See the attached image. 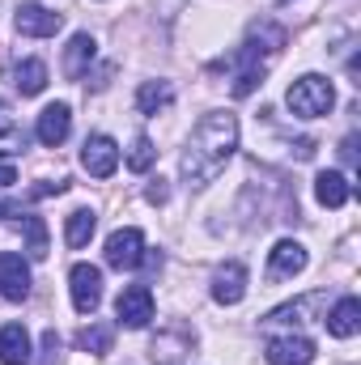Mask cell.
<instances>
[{"instance_id": "3", "label": "cell", "mask_w": 361, "mask_h": 365, "mask_svg": "<svg viewBox=\"0 0 361 365\" xmlns=\"http://www.w3.org/2000/svg\"><path fill=\"white\" fill-rule=\"evenodd\" d=\"M285 102H289V110H293L298 119H319V115H327V110L336 106V90H332L327 77L306 73V77H298V81L289 86Z\"/></svg>"}, {"instance_id": "31", "label": "cell", "mask_w": 361, "mask_h": 365, "mask_svg": "<svg viewBox=\"0 0 361 365\" xmlns=\"http://www.w3.org/2000/svg\"><path fill=\"white\" fill-rule=\"evenodd\" d=\"M280 4H285V0H280Z\"/></svg>"}, {"instance_id": "27", "label": "cell", "mask_w": 361, "mask_h": 365, "mask_svg": "<svg viewBox=\"0 0 361 365\" xmlns=\"http://www.w3.org/2000/svg\"><path fill=\"white\" fill-rule=\"evenodd\" d=\"M340 158H345V166H349V170L357 166V136H353V132L345 136V145H340Z\"/></svg>"}, {"instance_id": "5", "label": "cell", "mask_w": 361, "mask_h": 365, "mask_svg": "<svg viewBox=\"0 0 361 365\" xmlns=\"http://www.w3.org/2000/svg\"><path fill=\"white\" fill-rule=\"evenodd\" d=\"M115 314L123 327H149L153 319V289L149 284H128L115 302Z\"/></svg>"}, {"instance_id": "23", "label": "cell", "mask_w": 361, "mask_h": 365, "mask_svg": "<svg viewBox=\"0 0 361 365\" xmlns=\"http://www.w3.org/2000/svg\"><path fill=\"white\" fill-rule=\"evenodd\" d=\"M111 340H115V327H106V323H90V327L77 331V349L81 353H93V357L111 353Z\"/></svg>"}, {"instance_id": "4", "label": "cell", "mask_w": 361, "mask_h": 365, "mask_svg": "<svg viewBox=\"0 0 361 365\" xmlns=\"http://www.w3.org/2000/svg\"><path fill=\"white\" fill-rule=\"evenodd\" d=\"M141 259H145V234L136 225H123L106 238V264L111 268L132 272V268H141Z\"/></svg>"}, {"instance_id": "20", "label": "cell", "mask_w": 361, "mask_h": 365, "mask_svg": "<svg viewBox=\"0 0 361 365\" xmlns=\"http://www.w3.org/2000/svg\"><path fill=\"white\" fill-rule=\"evenodd\" d=\"M175 102V86L171 81H145L141 90H136V110L141 115H158V110H166Z\"/></svg>"}, {"instance_id": "30", "label": "cell", "mask_w": 361, "mask_h": 365, "mask_svg": "<svg viewBox=\"0 0 361 365\" xmlns=\"http://www.w3.org/2000/svg\"><path fill=\"white\" fill-rule=\"evenodd\" d=\"M13 132V115H9V106L0 102V136H9Z\"/></svg>"}, {"instance_id": "9", "label": "cell", "mask_w": 361, "mask_h": 365, "mask_svg": "<svg viewBox=\"0 0 361 365\" xmlns=\"http://www.w3.org/2000/svg\"><path fill=\"white\" fill-rule=\"evenodd\" d=\"M247 297V268L238 259H225L217 272H213V302L221 306H238Z\"/></svg>"}, {"instance_id": "26", "label": "cell", "mask_w": 361, "mask_h": 365, "mask_svg": "<svg viewBox=\"0 0 361 365\" xmlns=\"http://www.w3.org/2000/svg\"><path fill=\"white\" fill-rule=\"evenodd\" d=\"M68 191V179L60 182H39V187H30V200H43V195H64Z\"/></svg>"}, {"instance_id": "14", "label": "cell", "mask_w": 361, "mask_h": 365, "mask_svg": "<svg viewBox=\"0 0 361 365\" xmlns=\"http://www.w3.org/2000/svg\"><path fill=\"white\" fill-rule=\"evenodd\" d=\"M327 331L336 336V340H353L357 336V327H361V302L357 297H340L332 310H327Z\"/></svg>"}, {"instance_id": "6", "label": "cell", "mask_w": 361, "mask_h": 365, "mask_svg": "<svg viewBox=\"0 0 361 365\" xmlns=\"http://www.w3.org/2000/svg\"><path fill=\"white\" fill-rule=\"evenodd\" d=\"M0 297L4 302H26L30 297V268L13 251H0Z\"/></svg>"}, {"instance_id": "22", "label": "cell", "mask_w": 361, "mask_h": 365, "mask_svg": "<svg viewBox=\"0 0 361 365\" xmlns=\"http://www.w3.org/2000/svg\"><path fill=\"white\" fill-rule=\"evenodd\" d=\"M323 302H327L323 293H306V297H298V302H289V306L272 310L264 323H306V314H310L315 306H323Z\"/></svg>"}, {"instance_id": "28", "label": "cell", "mask_w": 361, "mask_h": 365, "mask_svg": "<svg viewBox=\"0 0 361 365\" xmlns=\"http://www.w3.org/2000/svg\"><path fill=\"white\" fill-rule=\"evenodd\" d=\"M145 195H149V204H166V200H171V187L158 179V182H149V191H145Z\"/></svg>"}, {"instance_id": "29", "label": "cell", "mask_w": 361, "mask_h": 365, "mask_svg": "<svg viewBox=\"0 0 361 365\" xmlns=\"http://www.w3.org/2000/svg\"><path fill=\"white\" fill-rule=\"evenodd\" d=\"M17 182V166L13 162H0V187H13Z\"/></svg>"}, {"instance_id": "13", "label": "cell", "mask_w": 361, "mask_h": 365, "mask_svg": "<svg viewBox=\"0 0 361 365\" xmlns=\"http://www.w3.org/2000/svg\"><path fill=\"white\" fill-rule=\"evenodd\" d=\"M60 26H64V17L43 9V4H21L17 9V34H26V38H51Z\"/></svg>"}, {"instance_id": "1", "label": "cell", "mask_w": 361, "mask_h": 365, "mask_svg": "<svg viewBox=\"0 0 361 365\" xmlns=\"http://www.w3.org/2000/svg\"><path fill=\"white\" fill-rule=\"evenodd\" d=\"M234 149H238V119H234L230 110H213V115H204L200 128L191 132L183 158H179L183 182H187V187H204V182H213L221 170H225V162L234 158Z\"/></svg>"}, {"instance_id": "17", "label": "cell", "mask_w": 361, "mask_h": 365, "mask_svg": "<svg viewBox=\"0 0 361 365\" xmlns=\"http://www.w3.org/2000/svg\"><path fill=\"white\" fill-rule=\"evenodd\" d=\"M315 200H319L323 208H345V204L353 200V182L345 179V175H336V170H323V175L315 179Z\"/></svg>"}, {"instance_id": "7", "label": "cell", "mask_w": 361, "mask_h": 365, "mask_svg": "<svg viewBox=\"0 0 361 365\" xmlns=\"http://www.w3.org/2000/svg\"><path fill=\"white\" fill-rule=\"evenodd\" d=\"M306 247L293 242V238H280L276 247L268 251V280H289V276L306 272Z\"/></svg>"}, {"instance_id": "11", "label": "cell", "mask_w": 361, "mask_h": 365, "mask_svg": "<svg viewBox=\"0 0 361 365\" xmlns=\"http://www.w3.org/2000/svg\"><path fill=\"white\" fill-rule=\"evenodd\" d=\"M81 166L90 170L93 179H111L115 166H119V145L111 136H90L86 149H81Z\"/></svg>"}, {"instance_id": "21", "label": "cell", "mask_w": 361, "mask_h": 365, "mask_svg": "<svg viewBox=\"0 0 361 365\" xmlns=\"http://www.w3.org/2000/svg\"><path fill=\"white\" fill-rule=\"evenodd\" d=\"M13 86L26 93V98L43 93V90H47V64H43V60H21V64H17V73H13Z\"/></svg>"}, {"instance_id": "15", "label": "cell", "mask_w": 361, "mask_h": 365, "mask_svg": "<svg viewBox=\"0 0 361 365\" xmlns=\"http://www.w3.org/2000/svg\"><path fill=\"white\" fill-rule=\"evenodd\" d=\"M93 56H98V43H93V34H73V43H68V51H64V77L68 81H81L86 73H90Z\"/></svg>"}, {"instance_id": "16", "label": "cell", "mask_w": 361, "mask_h": 365, "mask_svg": "<svg viewBox=\"0 0 361 365\" xmlns=\"http://www.w3.org/2000/svg\"><path fill=\"white\" fill-rule=\"evenodd\" d=\"M0 365H30V331L21 323L0 327Z\"/></svg>"}, {"instance_id": "24", "label": "cell", "mask_w": 361, "mask_h": 365, "mask_svg": "<svg viewBox=\"0 0 361 365\" xmlns=\"http://www.w3.org/2000/svg\"><path fill=\"white\" fill-rule=\"evenodd\" d=\"M153 158H158V149H153V140H149V136H136V140H132V153H128V170H136V175H145V170L153 166Z\"/></svg>"}, {"instance_id": "12", "label": "cell", "mask_w": 361, "mask_h": 365, "mask_svg": "<svg viewBox=\"0 0 361 365\" xmlns=\"http://www.w3.org/2000/svg\"><path fill=\"white\" fill-rule=\"evenodd\" d=\"M268 365H310L315 361V340L306 336H276L268 340Z\"/></svg>"}, {"instance_id": "8", "label": "cell", "mask_w": 361, "mask_h": 365, "mask_svg": "<svg viewBox=\"0 0 361 365\" xmlns=\"http://www.w3.org/2000/svg\"><path fill=\"white\" fill-rule=\"evenodd\" d=\"M68 284H73V306H77L81 314H93L98 302H102V272H98L93 264H77V268L68 272Z\"/></svg>"}, {"instance_id": "19", "label": "cell", "mask_w": 361, "mask_h": 365, "mask_svg": "<svg viewBox=\"0 0 361 365\" xmlns=\"http://www.w3.org/2000/svg\"><path fill=\"white\" fill-rule=\"evenodd\" d=\"M93 230H98L93 208H73V212H68V221H64V242H68L73 251H81V247L93 238Z\"/></svg>"}, {"instance_id": "25", "label": "cell", "mask_w": 361, "mask_h": 365, "mask_svg": "<svg viewBox=\"0 0 361 365\" xmlns=\"http://www.w3.org/2000/svg\"><path fill=\"white\" fill-rule=\"evenodd\" d=\"M60 361V336L56 331H43V365Z\"/></svg>"}, {"instance_id": "2", "label": "cell", "mask_w": 361, "mask_h": 365, "mask_svg": "<svg viewBox=\"0 0 361 365\" xmlns=\"http://www.w3.org/2000/svg\"><path fill=\"white\" fill-rule=\"evenodd\" d=\"M285 38H289L285 26H276V21H268V17H260V21H251L247 43H243L234 56L217 60L213 68H234V86H230V93H234V98H247V93H255V86L264 81L268 64L280 56Z\"/></svg>"}, {"instance_id": "18", "label": "cell", "mask_w": 361, "mask_h": 365, "mask_svg": "<svg viewBox=\"0 0 361 365\" xmlns=\"http://www.w3.org/2000/svg\"><path fill=\"white\" fill-rule=\"evenodd\" d=\"M0 212H4V217H17V225H26V238H30L26 251H30L34 259H43V255H47V221L34 217V212H21V204H4Z\"/></svg>"}, {"instance_id": "10", "label": "cell", "mask_w": 361, "mask_h": 365, "mask_svg": "<svg viewBox=\"0 0 361 365\" xmlns=\"http://www.w3.org/2000/svg\"><path fill=\"white\" fill-rule=\"evenodd\" d=\"M68 132H73V110H68V102H51V106L39 115V123H34V136H39L47 149L64 145Z\"/></svg>"}]
</instances>
